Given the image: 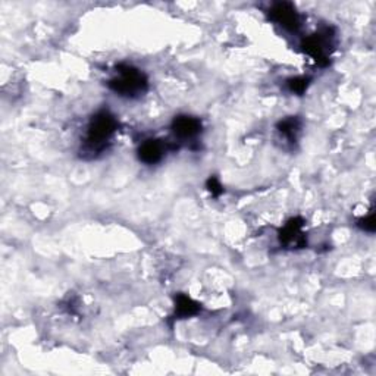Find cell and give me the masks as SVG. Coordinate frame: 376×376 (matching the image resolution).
<instances>
[{
  "label": "cell",
  "mask_w": 376,
  "mask_h": 376,
  "mask_svg": "<svg viewBox=\"0 0 376 376\" xmlns=\"http://www.w3.org/2000/svg\"><path fill=\"white\" fill-rule=\"evenodd\" d=\"M276 130L288 141V143H294L302 130V122L297 116H290V118L279 121L276 125Z\"/></svg>",
  "instance_id": "9"
},
{
  "label": "cell",
  "mask_w": 376,
  "mask_h": 376,
  "mask_svg": "<svg viewBox=\"0 0 376 376\" xmlns=\"http://www.w3.org/2000/svg\"><path fill=\"white\" fill-rule=\"evenodd\" d=\"M335 47V31L331 27H325L315 34L306 37L302 43V49L319 67H328Z\"/></svg>",
  "instance_id": "3"
},
{
  "label": "cell",
  "mask_w": 376,
  "mask_h": 376,
  "mask_svg": "<svg viewBox=\"0 0 376 376\" xmlns=\"http://www.w3.org/2000/svg\"><path fill=\"white\" fill-rule=\"evenodd\" d=\"M206 188L208 192L213 196V197H219L224 194V187L221 184V181H219L216 177H210L208 181H206Z\"/></svg>",
  "instance_id": "11"
},
{
  "label": "cell",
  "mask_w": 376,
  "mask_h": 376,
  "mask_svg": "<svg viewBox=\"0 0 376 376\" xmlns=\"http://www.w3.org/2000/svg\"><path fill=\"white\" fill-rule=\"evenodd\" d=\"M304 221L300 217H293L279 232L281 244L291 248H300L306 244V235L303 231Z\"/></svg>",
  "instance_id": "5"
},
{
  "label": "cell",
  "mask_w": 376,
  "mask_h": 376,
  "mask_svg": "<svg viewBox=\"0 0 376 376\" xmlns=\"http://www.w3.org/2000/svg\"><path fill=\"white\" fill-rule=\"evenodd\" d=\"M269 18L288 31H297L302 25V17L295 6L288 2L275 4L269 9Z\"/></svg>",
  "instance_id": "4"
},
{
  "label": "cell",
  "mask_w": 376,
  "mask_h": 376,
  "mask_svg": "<svg viewBox=\"0 0 376 376\" xmlns=\"http://www.w3.org/2000/svg\"><path fill=\"white\" fill-rule=\"evenodd\" d=\"M201 306L194 302L192 297L185 294H178L175 297V319H187L199 315Z\"/></svg>",
  "instance_id": "8"
},
{
  "label": "cell",
  "mask_w": 376,
  "mask_h": 376,
  "mask_svg": "<svg viewBox=\"0 0 376 376\" xmlns=\"http://www.w3.org/2000/svg\"><path fill=\"white\" fill-rule=\"evenodd\" d=\"M357 227L360 229L366 231V232H373L375 231V213L370 212L368 216H365L362 219H358Z\"/></svg>",
  "instance_id": "12"
},
{
  "label": "cell",
  "mask_w": 376,
  "mask_h": 376,
  "mask_svg": "<svg viewBox=\"0 0 376 376\" xmlns=\"http://www.w3.org/2000/svg\"><path fill=\"white\" fill-rule=\"evenodd\" d=\"M107 86L118 96L127 99H138L145 96V93L149 90L147 76L130 65H119L116 68V75L112 80H109Z\"/></svg>",
  "instance_id": "2"
},
{
  "label": "cell",
  "mask_w": 376,
  "mask_h": 376,
  "mask_svg": "<svg viewBox=\"0 0 376 376\" xmlns=\"http://www.w3.org/2000/svg\"><path fill=\"white\" fill-rule=\"evenodd\" d=\"M309 86H310L309 76H295V78H290V80L287 81L288 91L293 94H297V96H302V94H304Z\"/></svg>",
  "instance_id": "10"
},
{
  "label": "cell",
  "mask_w": 376,
  "mask_h": 376,
  "mask_svg": "<svg viewBox=\"0 0 376 376\" xmlns=\"http://www.w3.org/2000/svg\"><path fill=\"white\" fill-rule=\"evenodd\" d=\"M201 121L196 116L180 115L174 118L170 125V130L178 140H193L201 133Z\"/></svg>",
  "instance_id": "6"
},
{
  "label": "cell",
  "mask_w": 376,
  "mask_h": 376,
  "mask_svg": "<svg viewBox=\"0 0 376 376\" xmlns=\"http://www.w3.org/2000/svg\"><path fill=\"white\" fill-rule=\"evenodd\" d=\"M168 145L162 140H146L138 147V159L146 165H156L159 163L166 154Z\"/></svg>",
  "instance_id": "7"
},
{
  "label": "cell",
  "mask_w": 376,
  "mask_h": 376,
  "mask_svg": "<svg viewBox=\"0 0 376 376\" xmlns=\"http://www.w3.org/2000/svg\"><path fill=\"white\" fill-rule=\"evenodd\" d=\"M118 130L116 118L107 111H100L94 115L88 125L84 138V152L96 154L102 153Z\"/></svg>",
  "instance_id": "1"
}]
</instances>
